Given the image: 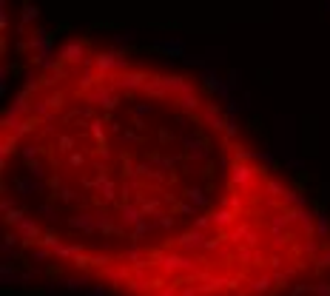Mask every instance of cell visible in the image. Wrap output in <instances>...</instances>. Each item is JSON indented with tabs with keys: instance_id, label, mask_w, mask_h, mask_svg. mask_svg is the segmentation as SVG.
Returning a JSON list of instances; mask_svg holds the SVG:
<instances>
[{
	"instance_id": "obj_1",
	"label": "cell",
	"mask_w": 330,
	"mask_h": 296,
	"mask_svg": "<svg viewBox=\"0 0 330 296\" xmlns=\"http://www.w3.org/2000/svg\"><path fill=\"white\" fill-rule=\"evenodd\" d=\"M3 222L32 265L111 296H285L322 265L305 202L194 77L105 49L17 94Z\"/></svg>"
}]
</instances>
